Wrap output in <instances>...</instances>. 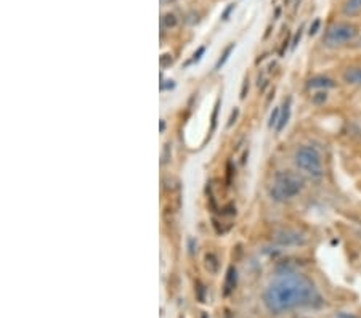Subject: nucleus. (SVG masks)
Returning <instances> with one entry per match:
<instances>
[{
  "label": "nucleus",
  "instance_id": "c85d7f7f",
  "mask_svg": "<svg viewBox=\"0 0 361 318\" xmlns=\"http://www.w3.org/2000/svg\"><path fill=\"white\" fill-rule=\"evenodd\" d=\"M202 318H207V315H206V314H202Z\"/></svg>",
  "mask_w": 361,
  "mask_h": 318
},
{
  "label": "nucleus",
  "instance_id": "ddd939ff",
  "mask_svg": "<svg viewBox=\"0 0 361 318\" xmlns=\"http://www.w3.org/2000/svg\"><path fill=\"white\" fill-rule=\"evenodd\" d=\"M235 47H236V44L235 42H231L228 47L225 49V51L222 54V56L219 58V61H217V65H215V69H220L222 68L226 61H228V58H230V55L233 54V50H235Z\"/></svg>",
  "mask_w": 361,
  "mask_h": 318
},
{
  "label": "nucleus",
  "instance_id": "9b49d317",
  "mask_svg": "<svg viewBox=\"0 0 361 318\" xmlns=\"http://www.w3.org/2000/svg\"><path fill=\"white\" fill-rule=\"evenodd\" d=\"M204 265H206V269H207L209 274H214V275L217 274L219 267H220L219 259H217V256H215L214 252L206 254V257H204Z\"/></svg>",
  "mask_w": 361,
  "mask_h": 318
},
{
  "label": "nucleus",
  "instance_id": "f03ea898",
  "mask_svg": "<svg viewBox=\"0 0 361 318\" xmlns=\"http://www.w3.org/2000/svg\"><path fill=\"white\" fill-rule=\"evenodd\" d=\"M305 188V178L302 173L279 171L273 178L270 195L276 202H286L299 196Z\"/></svg>",
  "mask_w": 361,
  "mask_h": 318
},
{
  "label": "nucleus",
  "instance_id": "412c9836",
  "mask_svg": "<svg viewBox=\"0 0 361 318\" xmlns=\"http://www.w3.org/2000/svg\"><path fill=\"white\" fill-rule=\"evenodd\" d=\"M169 65H172V55H169V54L162 55V56H161V66L166 68V66H169Z\"/></svg>",
  "mask_w": 361,
  "mask_h": 318
},
{
  "label": "nucleus",
  "instance_id": "6ab92c4d",
  "mask_svg": "<svg viewBox=\"0 0 361 318\" xmlns=\"http://www.w3.org/2000/svg\"><path fill=\"white\" fill-rule=\"evenodd\" d=\"M319 26H322V21H319V20L317 18L315 21H313V25L310 26V29H308V34H310V36H315V34L318 32Z\"/></svg>",
  "mask_w": 361,
  "mask_h": 318
},
{
  "label": "nucleus",
  "instance_id": "0eeeda50",
  "mask_svg": "<svg viewBox=\"0 0 361 318\" xmlns=\"http://www.w3.org/2000/svg\"><path fill=\"white\" fill-rule=\"evenodd\" d=\"M343 82L348 85H357L361 87V66H352L343 71L342 74Z\"/></svg>",
  "mask_w": 361,
  "mask_h": 318
},
{
  "label": "nucleus",
  "instance_id": "a878e982",
  "mask_svg": "<svg viewBox=\"0 0 361 318\" xmlns=\"http://www.w3.org/2000/svg\"><path fill=\"white\" fill-rule=\"evenodd\" d=\"M300 37H302V32L299 31L295 34V37H294V40H293V49L294 47H297V44H299V40H300Z\"/></svg>",
  "mask_w": 361,
  "mask_h": 318
},
{
  "label": "nucleus",
  "instance_id": "4468645a",
  "mask_svg": "<svg viewBox=\"0 0 361 318\" xmlns=\"http://www.w3.org/2000/svg\"><path fill=\"white\" fill-rule=\"evenodd\" d=\"M219 111H220V98L217 102H215V106H214V113H212V118H211V132H214L215 127H217Z\"/></svg>",
  "mask_w": 361,
  "mask_h": 318
},
{
  "label": "nucleus",
  "instance_id": "1a4fd4ad",
  "mask_svg": "<svg viewBox=\"0 0 361 318\" xmlns=\"http://www.w3.org/2000/svg\"><path fill=\"white\" fill-rule=\"evenodd\" d=\"M290 119V98H288V100H284L283 106H281V114H279V123L278 126L275 127L276 132H281L284 127L288 126Z\"/></svg>",
  "mask_w": 361,
  "mask_h": 318
},
{
  "label": "nucleus",
  "instance_id": "a211bd4d",
  "mask_svg": "<svg viewBox=\"0 0 361 318\" xmlns=\"http://www.w3.org/2000/svg\"><path fill=\"white\" fill-rule=\"evenodd\" d=\"M326 100H328V94L326 92H318V94L313 95V102L315 103H323Z\"/></svg>",
  "mask_w": 361,
  "mask_h": 318
},
{
  "label": "nucleus",
  "instance_id": "7ed1b4c3",
  "mask_svg": "<svg viewBox=\"0 0 361 318\" xmlns=\"http://www.w3.org/2000/svg\"><path fill=\"white\" fill-rule=\"evenodd\" d=\"M294 164L304 176L315 178V181L322 178L324 173L322 153L315 147H312V145H302V147L295 149Z\"/></svg>",
  "mask_w": 361,
  "mask_h": 318
},
{
  "label": "nucleus",
  "instance_id": "423d86ee",
  "mask_svg": "<svg viewBox=\"0 0 361 318\" xmlns=\"http://www.w3.org/2000/svg\"><path fill=\"white\" fill-rule=\"evenodd\" d=\"M236 285H238V271L235 269V265H230L225 276V286H224L225 296H230V294L235 291Z\"/></svg>",
  "mask_w": 361,
  "mask_h": 318
},
{
  "label": "nucleus",
  "instance_id": "6e6552de",
  "mask_svg": "<svg viewBox=\"0 0 361 318\" xmlns=\"http://www.w3.org/2000/svg\"><path fill=\"white\" fill-rule=\"evenodd\" d=\"M308 89H319V90H326V89H334L336 82L333 79L326 78V76H317L312 78L308 80Z\"/></svg>",
  "mask_w": 361,
  "mask_h": 318
},
{
  "label": "nucleus",
  "instance_id": "dca6fc26",
  "mask_svg": "<svg viewBox=\"0 0 361 318\" xmlns=\"http://www.w3.org/2000/svg\"><path fill=\"white\" fill-rule=\"evenodd\" d=\"M279 114H281V108H275L273 109V113L270 116V121H269V127H276L279 123Z\"/></svg>",
  "mask_w": 361,
  "mask_h": 318
},
{
  "label": "nucleus",
  "instance_id": "bb28decb",
  "mask_svg": "<svg viewBox=\"0 0 361 318\" xmlns=\"http://www.w3.org/2000/svg\"><path fill=\"white\" fill-rule=\"evenodd\" d=\"M164 129H166V123L164 121H161V132H164Z\"/></svg>",
  "mask_w": 361,
  "mask_h": 318
},
{
  "label": "nucleus",
  "instance_id": "20e7f679",
  "mask_svg": "<svg viewBox=\"0 0 361 318\" xmlns=\"http://www.w3.org/2000/svg\"><path fill=\"white\" fill-rule=\"evenodd\" d=\"M358 26L353 25V23L347 21H339L333 23L328 29H326L323 44L328 49H341L345 47V45L352 44L353 40L358 39Z\"/></svg>",
  "mask_w": 361,
  "mask_h": 318
},
{
  "label": "nucleus",
  "instance_id": "aec40b11",
  "mask_svg": "<svg viewBox=\"0 0 361 318\" xmlns=\"http://www.w3.org/2000/svg\"><path fill=\"white\" fill-rule=\"evenodd\" d=\"M334 318H361L357 314H352V312H337Z\"/></svg>",
  "mask_w": 361,
  "mask_h": 318
},
{
  "label": "nucleus",
  "instance_id": "b1692460",
  "mask_svg": "<svg viewBox=\"0 0 361 318\" xmlns=\"http://www.w3.org/2000/svg\"><path fill=\"white\" fill-rule=\"evenodd\" d=\"M247 90H249V80L244 79V84H243V89H241V95H240L241 100H244V98H246Z\"/></svg>",
  "mask_w": 361,
  "mask_h": 318
},
{
  "label": "nucleus",
  "instance_id": "39448f33",
  "mask_svg": "<svg viewBox=\"0 0 361 318\" xmlns=\"http://www.w3.org/2000/svg\"><path fill=\"white\" fill-rule=\"evenodd\" d=\"M275 241L281 246H299L305 243V236L295 230H279L275 235Z\"/></svg>",
  "mask_w": 361,
  "mask_h": 318
},
{
  "label": "nucleus",
  "instance_id": "cd10ccee",
  "mask_svg": "<svg viewBox=\"0 0 361 318\" xmlns=\"http://www.w3.org/2000/svg\"><path fill=\"white\" fill-rule=\"evenodd\" d=\"M358 45L361 47V36H360V39H358Z\"/></svg>",
  "mask_w": 361,
  "mask_h": 318
},
{
  "label": "nucleus",
  "instance_id": "9d476101",
  "mask_svg": "<svg viewBox=\"0 0 361 318\" xmlns=\"http://www.w3.org/2000/svg\"><path fill=\"white\" fill-rule=\"evenodd\" d=\"M358 13H361V0H347L343 5V15L357 16Z\"/></svg>",
  "mask_w": 361,
  "mask_h": 318
},
{
  "label": "nucleus",
  "instance_id": "393cba45",
  "mask_svg": "<svg viewBox=\"0 0 361 318\" xmlns=\"http://www.w3.org/2000/svg\"><path fill=\"white\" fill-rule=\"evenodd\" d=\"M231 176H233V171H231V163L226 164V185L231 183Z\"/></svg>",
  "mask_w": 361,
  "mask_h": 318
},
{
  "label": "nucleus",
  "instance_id": "f8f14e48",
  "mask_svg": "<svg viewBox=\"0 0 361 318\" xmlns=\"http://www.w3.org/2000/svg\"><path fill=\"white\" fill-rule=\"evenodd\" d=\"M161 25H162V27H166V29H173V27H177V25H178V18L173 13H166V15H162Z\"/></svg>",
  "mask_w": 361,
  "mask_h": 318
},
{
  "label": "nucleus",
  "instance_id": "f257e3e1",
  "mask_svg": "<svg viewBox=\"0 0 361 318\" xmlns=\"http://www.w3.org/2000/svg\"><path fill=\"white\" fill-rule=\"evenodd\" d=\"M264 304L271 314L281 315L297 309H315L323 298L308 276L295 271L278 275L264 293Z\"/></svg>",
  "mask_w": 361,
  "mask_h": 318
},
{
  "label": "nucleus",
  "instance_id": "f3484780",
  "mask_svg": "<svg viewBox=\"0 0 361 318\" xmlns=\"http://www.w3.org/2000/svg\"><path fill=\"white\" fill-rule=\"evenodd\" d=\"M197 299H200V302H206V298H204V294H206V288H204L202 283H197Z\"/></svg>",
  "mask_w": 361,
  "mask_h": 318
},
{
  "label": "nucleus",
  "instance_id": "5701e85b",
  "mask_svg": "<svg viewBox=\"0 0 361 318\" xmlns=\"http://www.w3.org/2000/svg\"><path fill=\"white\" fill-rule=\"evenodd\" d=\"M238 114H240V109H238V108L233 109V113H231V116H230V121H228V127H231L233 124L236 123V119H238Z\"/></svg>",
  "mask_w": 361,
  "mask_h": 318
},
{
  "label": "nucleus",
  "instance_id": "2eb2a0df",
  "mask_svg": "<svg viewBox=\"0 0 361 318\" xmlns=\"http://www.w3.org/2000/svg\"><path fill=\"white\" fill-rule=\"evenodd\" d=\"M204 54H206V47H200L193 54V58H191V60H188V61L185 63V66H190V65H193V63H197V61L201 60Z\"/></svg>",
  "mask_w": 361,
  "mask_h": 318
},
{
  "label": "nucleus",
  "instance_id": "4be33fe9",
  "mask_svg": "<svg viewBox=\"0 0 361 318\" xmlns=\"http://www.w3.org/2000/svg\"><path fill=\"white\" fill-rule=\"evenodd\" d=\"M235 7H236V5H235V4H230V5H228V7H226V10L224 11V13H222V20H224V21H226V20H228V18H230L231 11H233V10H235Z\"/></svg>",
  "mask_w": 361,
  "mask_h": 318
}]
</instances>
